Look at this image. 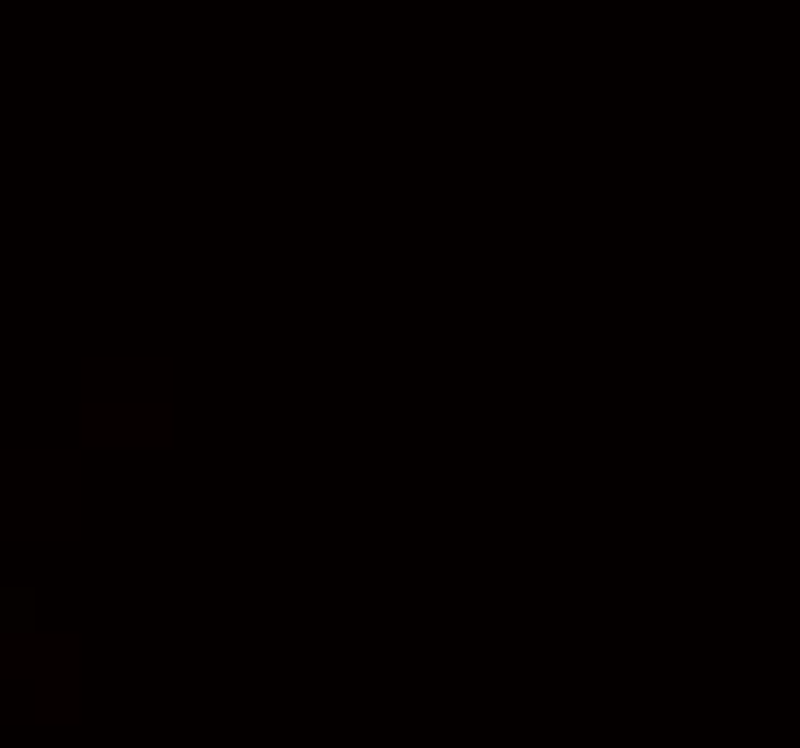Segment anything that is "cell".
<instances>
[{
  "label": "cell",
  "mask_w": 800,
  "mask_h": 748,
  "mask_svg": "<svg viewBox=\"0 0 800 748\" xmlns=\"http://www.w3.org/2000/svg\"><path fill=\"white\" fill-rule=\"evenodd\" d=\"M35 628H41L35 588H0V634H35Z\"/></svg>",
  "instance_id": "obj_1"
}]
</instances>
